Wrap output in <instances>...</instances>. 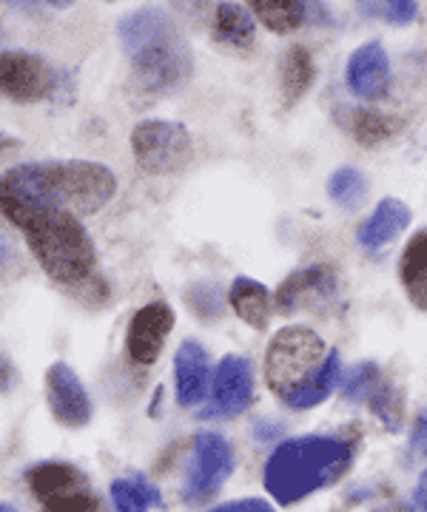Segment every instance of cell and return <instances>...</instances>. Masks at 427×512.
Here are the masks:
<instances>
[{
    "instance_id": "6da1fadb",
    "label": "cell",
    "mask_w": 427,
    "mask_h": 512,
    "mask_svg": "<svg viewBox=\"0 0 427 512\" xmlns=\"http://www.w3.org/2000/svg\"><path fill=\"white\" fill-rule=\"evenodd\" d=\"M114 191L117 180L112 171L92 160L15 165L0 174V214L15 228L46 211H69L75 217H86L109 205Z\"/></svg>"
},
{
    "instance_id": "7a4b0ae2",
    "label": "cell",
    "mask_w": 427,
    "mask_h": 512,
    "mask_svg": "<svg viewBox=\"0 0 427 512\" xmlns=\"http://www.w3.org/2000/svg\"><path fill=\"white\" fill-rule=\"evenodd\" d=\"M137 92L151 100L177 94L194 74V55L183 29L166 9L143 6L117 23Z\"/></svg>"
},
{
    "instance_id": "3957f363",
    "label": "cell",
    "mask_w": 427,
    "mask_h": 512,
    "mask_svg": "<svg viewBox=\"0 0 427 512\" xmlns=\"http://www.w3.org/2000/svg\"><path fill=\"white\" fill-rule=\"evenodd\" d=\"M20 231L52 282L69 288L89 305H103L109 299V288L97 271V251L92 237L80 225V217L69 211H46L23 222Z\"/></svg>"
},
{
    "instance_id": "277c9868",
    "label": "cell",
    "mask_w": 427,
    "mask_h": 512,
    "mask_svg": "<svg viewBox=\"0 0 427 512\" xmlns=\"http://www.w3.org/2000/svg\"><path fill=\"white\" fill-rule=\"evenodd\" d=\"M356 439L348 436H302L279 444L265 461L262 481L279 507H294L325 487H334L351 470Z\"/></svg>"
},
{
    "instance_id": "5b68a950",
    "label": "cell",
    "mask_w": 427,
    "mask_h": 512,
    "mask_svg": "<svg viewBox=\"0 0 427 512\" xmlns=\"http://www.w3.org/2000/svg\"><path fill=\"white\" fill-rule=\"evenodd\" d=\"M328 348L316 330L305 325H288L271 339L265 350V382L279 402L299 410L302 396L316 382Z\"/></svg>"
},
{
    "instance_id": "8992f818",
    "label": "cell",
    "mask_w": 427,
    "mask_h": 512,
    "mask_svg": "<svg viewBox=\"0 0 427 512\" xmlns=\"http://www.w3.org/2000/svg\"><path fill=\"white\" fill-rule=\"evenodd\" d=\"M23 478L40 512H109L89 476L69 461H40Z\"/></svg>"
},
{
    "instance_id": "52a82bcc",
    "label": "cell",
    "mask_w": 427,
    "mask_h": 512,
    "mask_svg": "<svg viewBox=\"0 0 427 512\" xmlns=\"http://www.w3.org/2000/svg\"><path fill=\"white\" fill-rule=\"evenodd\" d=\"M72 77L32 52H0V94L15 103L72 100Z\"/></svg>"
},
{
    "instance_id": "ba28073f",
    "label": "cell",
    "mask_w": 427,
    "mask_h": 512,
    "mask_svg": "<svg viewBox=\"0 0 427 512\" xmlns=\"http://www.w3.org/2000/svg\"><path fill=\"white\" fill-rule=\"evenodd\" d=\"M131 151L140 171L171 177L191 163V134L171 120H143L131 131Z\"/></svg>"
},
{
    "instance_id": "9c48e42d",
    "label": "cell",
    "mask_w": 427,
    "mask_h": 512,
    "mask_svg": "<svg viewBox=\"0 0 427 512\" xmlns=\"http://www.w3.org/2000/svg\"><path fill=\"white\" fill-rule=\"evenodd\" d=\"M234 447L220 433H200L194 439V453L188 464L183 498L186 504H205L225 487V481L234 473Z\"/></svg>"
},
{
    "instance_id": "30bf717a",
    "label": "cell",
    "mask_w": 427,
    "mask_h": 512,
    "mask_svg": "<svg viewBox=\"0 0 427 512\" xmlns=\"http://www.w3.org/2000/svg\"><path fill=\"white\" fill-rule=\"evenodd\" d=\"M277 308L285 316L299 311H342L339 276L331 265H311V268L288 274L277 291Z\"/></svg>"
},
{
    "instance_id": "8fae6325",
    "label": "cell",
    "mask_w": 427,
    "mask_h": 512,
    "mask_svg": "<svg viewBox=\"0 0 427 512\" xmlns=\"http://www.w3.org/2000/svg\"><path fill=\"white\" fill-rule=\"evenodd\" d=\"M203 419H237L254 404V367L245 356H225L211 379Z\"/></svg>"
},
{
    "instance_id": "7c38bea8",
    "label": "cell",
    "mask_w": 427,
    "mask_h": 512,
    "mask_svg": "<svg viewBox=\"0 0 427 512\" xmlns=\"http://www.w3.org/2000/svg\"><path fill=\"white\" fill-rule=\"evenodd\" d=\"M174 319H177L174 308L163 299L143 305L131 316L129 330H126V353L134 365L151 367L160 359L168 333L174 330Z\"/></svg>"
},
{
    "instance_id": "4fadbf2b",
    "label": "cell",
    "mask_w": 427,
    "mask_h": 512,
    "mask_svg": "<svg viewBox=\"0 0 427 512\" xmlns=\"http://www.w3.org/2000/svg\"><path fill=\"white\" fill-rule=\"evenodd\" d=\"M46 402L57 424L69 430H80L92 421V399L66 362H55L46 370Z\"/></svg>"
},
{
    "instance_id": "5bb4252c",
    "label": "cell",
    "mask_w": 427,
    "mask_h": 512,
    "mask_svg": "<svg viewBox=\"0 0 427 512\" xmlns=\"http://www.w3.org/2000/svg\"><path fill=\"white\" fill-rule=\"evenodd\" d=\"M345 83L359 100H385L390 92V60L385 46L379 40L362 43L351 57H348V69H345Z\"/></svg>"
},
{
    "instance_id": "9a60e30c",
    "label": "cell",
    "mask_w": 427,
    "mask_h": 512,
    "mask_svg": "<svg viewBox=\"0 0 427 512\" xmlns=\"http://www.w3.org/2000/svg\"><path fill=\"white\" fill-rule=\"evenodd\" d=\"M211 387V359L197 339H186L174 356V396L180 407H197L205 402Z\"/></svg>"
},
{
    "instance_id": "2e32d148",
    "label": "cell",
    "mask_w": 427,
    "mask_h": 512,
    "mask_svg": "<svg viewBox=\"0 0 427 512\" xmlns=\"http://www.w3.org/2000/svg\"><path fill=\"white\" fill-rule=\"evenodd\" d=\"M251 12L274 35H291L305 23H331V15L322 0H248Z\"/></svg>"
},
{
    "instance_id": "e0dca14e",
    "label": "cell",
    "mask_w": 427,
    "mask_h": 512,
    "mask_svg": "<svg viewBox=\"0 0 427 512\" xmlns=\"http://www.w3.org/2000/svg\"><path fill=\"white\" fill-rule=\"evenodd\" d=\"M334 123L362 148L385 146L402 131V123L396 117L365 106H336Z\"/></svg>"
},
{
    "instance_id": "ac0fdd59",
    "label": "cell",
    "mask_w": 427,
    "mask_h": 512,
    "mask_svg": "<svg viewBox=\"0 0 427 512\" xmlns=\"http://www.w3.org/2000/svg\"><path fill=\"white\" fill-rule=\"evenodd\" d=\"M408 225V205L402 200L385 197V200L376 205V211H373L371 217L362 222V228L356 231V242H359L368 254H376V251H382L385 245H390L393 239L399 237Z\"/></svg>"
},
{
    "instance_id": "d6986e66",
    "label": "cell",
    "mask_w": 427,
    "mask_h": 512,
    "mask_svg": "<svg viewBox=\"0 0 427 512\" xmlns=\"http://www.w3.org/2000/svg\"><path fill=\"white\" fill-rule=\"evenodd\" d=\"M228 302H231L234 313L240 316L248 328H254V330L268 328L271 313H274V299H271V291H268L262 282L251 279V276H237V279L231 282Z\"/></svg>"
},
{
    "instance_id": "ffe728a7",
    "label": "cell",
    "mask_w": 427,
    "mask_h": 512,
    "mask_svg": "<svg viewBox=\"0 0 427 512\" xmlns=\"http://www.w3.org/2000/svg\"><path fill=\"white\" fill-rule=\"evenodd\" d=\"M399 279L410 305L419 313L427 311V231H416L399 259Z\"/></svg>"
},
{
    "instance_id": "44dd1931",
    "label": "cell",
    "mask_w": 427,
    "mask_h": 512,
    "mask_svg": "<svg viewBox=\"0 0 427 512\" xmlns=\"http://www.w3.org/2000/svg\"><path fill=\"white\" fill-rule=\"evenodd\" d=\"M316 80V63L305 46H291L279 63V83H282V103L294 109L305 94L311 92Z\"/></svg>"
},
{
    "instance_id": "7402d4cb",
    "label": "cell",
    "mask_w": 427,
    "mask_h": 512,
    "mask_svg": "<svg viewBox=\"0 0 427 512\" xmlns=\"http://www.w3.org/2000/svg\"><path fill=\"white\" fill-rule=\"evenodd\" d=\"M214 37L231 49H248L254 43V18L240 3H220L214 12Z\"/></svg>"
},
{
    "instance_id": "603a6c76",
    "label": "cell",
    "mask_w": 427,
    "mask_h": 512,
    "mask_svg": "<svg viewBox=\"0 0 427 512\" xmlns=\"http://www.w3.org/2000/svg\"><path fill=\"white\" fill-rule=\"evenodd\" d=\"M365 402L371 404V413L382 421V427L388 433H399L402 430V421H405V393H402L399 384L379 376L376 384L371 387V393L365 396Z\"/></svg>"
},
{
    "instance_id": "cb8c5ba5",
    "label": "cell",
    "mask_w": 427,
    "mask_h": 512,
    "mask_svg": "<svg viewBox=\"0 0 427 512\" xmlns=\"http://www.w3.org/2000/svg\"><path fill=\"white\" fill-rule=\"evenodd\" d=\"M112 501L114 507H117V512H149L154 510V507H163V495H160V490L143 476L114 478Z\"/></svg>"
},
{
    "instance_id": "d4e9b609",
    "label": "cell",
    "mask_w": 427,
    "mask_h": 512,
    "mask_svg": "<svg viewBox=\"0 0 427 512\" xmlns=\"http://www.w3.org/2000/svg\"><path fill=\"white\" fill-rule=\"evenodd\" d=\"M328 197L339 208L353 211L368 197V177L359 168H353V165H342V168H336L334 174H331V180H328Z\"/></svg>"
},
{
    "instance_id": "484cf974",
    "label": "cell",
    "mask_w": 427,
    "mask_h": 512,
    "mask_svg": "<svg viewBox=\"0 0 427 512\" xmlns=\"http://www.w3.org/2000/svg\"><path fill=\"white\" fill-rule=\"evenodd\" d=\"M356 9L362 18L382 20L390 26H410L419 18L416 0H356Z\"/></svg>"
},
{
    "instance_id": "4316f807",
    "label": "cell",
    "mask_w": 427,
    "mask_h": 512,
    "mask_svg": "<svg viewBox=\"0 0 427 512\" xmlns=\"http://www.w3.org/2000/svg\"><path fill=\"white\" fill-rule=\"evenodd\" d=\"M339 379H342V359H339L336 350H328V356H325V362H322V370H319L316 382L311 384V390H308V393L302 396V402H299V410H311L316 404L325 402L336 387H339Z\"/></svg>"
},
{
    "instance_id": "83f0119b",
    "label": "cell",
    "mask_w": 427,
    "mask_h": 512,
    "mask_svg": "<svg viewBox=\"0 0 427 512\" xmlns=\"http://www.w3.org/2000/svg\"><path fill=\"white\" fill-rule=\"evenodd\" d=\"M186 305L194 311L197 319L208 322V319H217L223 313V293L214 282H197L188 288Z\"/></svg>"
},
{
    "instance_id": "f1b7e54d",
    "label": "cell",
    "mask_w": 427,
    "mask_h": 512,
    "mask_svg": "<svg viewBox=\"0 0 427 512\" xmlns=\"http://www.w3.org/2000/svg\"><path fill=\"white\" fill-rule=\"evenodd\" d=\"M379 376H382V373H379V367L373 365V362H359V365L351 367L348 376L342 379V396L353 404L365 402V396L371 393V387L376 384Z\"/></svg>"
},
{
    "instance_id": "f546056e",
    "label": "cell",
    "mask_w": 427,
    "mask_h": 512,
    "mask_svg": "<svg viewBox=\"0 0 427 512\" xmlns=\"http://www.w3.org/2000/svg\"><path fill=\"white\" fill-rule=\"evenodd\" d=\"M208 512H277L268 501L262 498H240V501H228V504H220L214 510Z\"/></svg>"
},
{
    "instance_id": "4dcf8cb0",
    "label": "cell",
    "mask_w": 427,
    "mask_h": 512,
    "mask_svg": "<svg viewBox=\"0 0 427 512\" xmlns=\"http://www.w3.org/2000/svg\"><path fill=\"white\" fill-rule=\"evenodd\" d=\"M425 433H427V416L425 413H419V416H416V424H413V436H410V450H408L410 464L425 458Z\"/></svg>"
},
{
    "instance_id": "1f68e13d",
    "label": "cell",
    "mask_w": 427,
    "mask_h": 512,
    "mask_svg": "<svg viewBox=\"0 0 427 512\" xmlns=\"http://www.w3.org/2000/svg\"><path fill=\"white\" fill-rule=\"evenodd\" d=\"M18 384V370L6 353H0V393H9Z\"/></svg>"
},
{
    "instance_id": "d6a6232c",
    "label": "cell",
    "mask_w": 427,
    "mask_h": 512,
    "mask_svg": "<svg viewBox=\"0 0 427 512\" xmlns=\"http://www.w3.org/2000/svg\"><path fill=\"white\" fill-rule=\"evenodd\" d=\"M425 490H427L425 476H419V484H416V490H413V495H410L408 512H425Z\"/></svg>"
},
{
    "instance_id": "836d02e7",
    "label": "cell",
    "mask_w": 427,
    "mask_h": 512,
    "mask_svg": "<svg viewBox=\"0 0 427 512\" xmlns=\"http://www.w3.org/2000/svg\"><path fill=\"white\" fill-rule=\"evenodd\" d=\"M0 3H6L18 12H26V15H38L40 12V0H0Z\"/></svg>"
},
{
    "instance_id": "e575fe53",
    "label": "cell",
    "mask_w": 427,
    "mask_h": 512,
    "mask_svg": "<svg viewBox=\"0 0 427 512\" xmlns=\"http://www.w3.org/2000/svg\"><path fill=\"white\" fill-rule=\"evenodd\" d=\"M9 262H15V256H12V248L9 245H0V274L6 271V265Z\"/></svg>"
},
{
    "instance_id": "d590c367",
    "label": "cell",
    "mask_w": 427,
    "mask_h": 512,
    "mask_svg": "<svg viewBox=\"0 0 427 512\" xmlns=\"http://www.w3.org/2000/svg\"><path fill=\"white\" fill-rule=\"evenodd\" d=\"M15 146H18V140H15L12 134H3V131H0V154H3V151H9V148H15Z\"/></svg>"
},
{
    "instance_id": "8d00e7d4",
    "label": "cell",
    "mask_w": 427,
    "mask_h": 512,
    "mask_svg": "<svg viewBox=\"0 0 427 512\" xmlns=\"http://www.w3.org/2000/svg\"><path fill=\"white\" fill-rule=\"evenodd\" d=\"M46 3H49V6H55V9H69L75 0H46Z\"/></svg>"
},
{
    "instance_id": "74e56055",
    "label": "cell",
    "mask_w": 427,
    "mask_h": 512,
    "mask_svg": "<svg viewBox=\"0 0 427 512\" xmlns=\"http://www.w3.org/2000/svg\"><path fill=\"white\" fill-rule=\"evenodd\" d=\"M0 512H18L15 504H6V501H0Z\"/></svg>"
},
{
    "instance_id": "f35d334b",
    "label": "cell",
    "mask_w": 427,
    "mask_h": 512,
    "mask_svg": "<svg viewBox=\"0 0 427 512\" xmlns=\"http://www.w3.org/2000/svg\"><path fill=\"white\" fill-rule=\"evenodd\" d=\"M174 3H180V6H197L200 0H174Z\"/></svg>"
}]
</instances>
